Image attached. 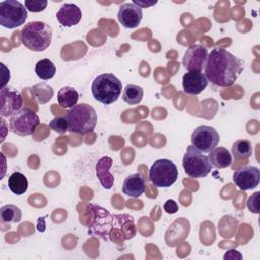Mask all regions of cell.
<instances>
[{
    "mask_svg": "<svg viewBox=\"0 0 260 260\" xmlns=\"http://www.w3.org/2000/svg\"><path fill=\"white\" fill-rule=\"evenodd\" d=\"M244 70V61L225 49H213L207 56L204 74L208 81L220 87L235 83Z\"/></svg>",
    "mask_w": 260,
    "mask_h": 260,
    "instance_id": "1",
    "label": "cell"
},
{
    "mask_svg": "<svg viewBox=\"0 0 260 260\" xmlns=\"http://www.w3.org/2000/svg\"><path fill=\"white\" fill-rule=\"evenodd\" d=\"M68 122V131L81 135L94 130L98 123V114L94 108L88 104H76L65 115Z\"/></svg>",
    "mask_w": 260,
    "mask_h": 260,
    "instance_id": "2",
    "label": "cell"
},
{
    "mask_svg": "<svg viewBox=\"0 0 260 260\" xmlns=\"http://www.w3.org/2000/svg\"><path fill=\"white\" fill-rule=\"evenodd\" d=\"M52 27L43 21H31L21 29V43L30 51L43 52L52 42Z\"/></svg>",
    "mask_w": 260,
    "mask_h": 260,
    "instance_id": "3",
    "label": "cell"
},
{
    "mask_svg": "<svg viewBox=\"0 0 260 260\" xmlns=\"http://www.w3.org/2000/svg\"><path fill=\"white\" fill-rule=\"evenodd\" d=\"M121 92L122 82L113 73H102L92 81L91 93L98 102L104 105L116 102Z\"/></svg>",
    "mask_w": 260,
    "mask_h": 260,
    "instance_id": "4",
    "label": "cell"
},
{
    "mask_svg": "<svg viewBox=\"0 0 260 260\" xmlns=\"http://www.w3.org/2000/svg\"><path fill=\"white\" fill-rule=\"evenodd\" d=\"M182 166L185 173L191 178L206 177L213 168L208 156L203 154L192 144L187 147V150L183 156Z\"/></svg>",
    "mask_w": 260,
    "mask_h": 260,
    "instance_id": "5",
    "label": "cell"
},
{
    "mask_svg": "<svg viewBox=\"0 0 260 260\" xmlns=\"http://www.w3.org/2000/svg\"><path fill=\"white\" fill-rule=\"evenodd\" d=\"M148 177L154 187L169 188L178 179V169L170 159H157L150 167Z\"/></svg>",
    "mask_w": 260,
    "mask_h": 260,
    "instance_id": "6",
    "label": "cell"
},
{
    "mask_svg": "<svg viewBox=\"0 0 260 260\" xmlns=\"http://www.w3.org/2000/svg\"><path fill=\"white\" fill-rule=\"evenodd\" d=\"M27 18L25 5L16 0L0 2V24L5 28H15L24 24Z\"/></svg>",
    "mask_w": 260,
    "mask_h": 260,
    "instance_id": "7",
    "label": "cell"
},
{
    "mask_svg": "<svg viewBox=\"0 0 260 260\" xmlns=\"http://www.w3.org/2000/svg\"><path fill=\"white\" fill-rule=\"evenodd\" d=\"M40 125L39 116L29 108H22L9 119V130L19 136L31 135Z\"/></svg>",
    "mask_w": 260,
    "mask_h": 260,
    "instance_id": "8",
    "label": "cell"
},
{
    "mask_svg": "<svg viewBox=\"0 0 260 260\" xmlns=\"http://www.w3.org/2000/svg\"><path fill=\"white\" fill-rule=\"evenodd\" d=\"M192 145L201 152H210L219 142V134L217 131L206 125L198 126L191 135Z\"/></svg>",
    "mask_w": 260,
    "mask_h": 260,
    "instance_id": "9",
    "label": "cell"
},
{
    "mask_svg": "<svg viewBox=\"0 0 260 260\" xmlns=\"http://www.w3.org/2000/svg\"><path fill=\"white\" fill-rule=\"evenodd\" d=\"M90 207L92 208L91 211L93 213L94 222L89 226L88 233L95 235L96 237H102L104 240H109L114 216L111 215L107 209L99 205L91 204Z\"/></svg>",
    "mask_w": 260,
    "mask_h": 260,
    "instance_id": "10",
    "label": "cell"
},
{
    "mask_svg": "<svg viewBox=\"0 0 260 260\" xmlns=\"http://www.w3.org/2000/svg\"><path fill=\"white\" fill-rule=\"evenodd\" d=\"M23 100L19 91L11 87L1 88L0 91V115L2 118L11 117L22 109Z\"/></svg>",
    "mask_w": 260,
    "mask_h": 260,
    "instance_id": "11",
    "label": "cell"
},
{
    "mask_svg": "<svg viewBox=\"0 0 260 260\" xmlns=\"http://www.w3.org/2000/svg\"><path fill=\"white\" fill-rule=\"evenodd\" d=\"M233 182L242 191L254 189L260 183V170L253 166L242 167L234 172Z\"/></svg>",
    "mask_w": 260,
    "mask_h": 260,
    "instance_id": "12",
    "label": "cell"
},
{
    "mask_svg": "<svg viewBox=\"0 0 260 260\" xmlns=\"http://www.w3.org/2000/svg\"><path fill=\"white\" fill-rule=\"evenodd\" d=\"M208 56V51L200 44L191 45L183 56L182 63L188 71H202Z\"/></svg>",
    "mask_w": 260,
    "mask_h": 260,
    "instance_id": "13",
    "label": "cell"
},
{
    "mask_svg": "<svg viewBox=\"0 0 260 260\" xmlns=\"http://www.w3.org/2000/svg\"><path fill=\"white\" fill-rule=\"evenodd\" d=\"M117 16L125 28H135L141 22L142 8L134 3H124L119 7Z\"/></svg>",
    "mask_w": 260,
    "mask_h": 260,
    "instance_id": "14",
    "label": "cell"
},
{
    "mask_svg": "<svg viewBox=\"0 0 260 260\" xmlns=\"http://www.w3.org/2000/svg\"><path fill=\"white\" fill-rule=\"evenodd\" d=\"M182 85L187 94L197 95L208 85V80L202 71H188L183 75Z\"/></svg>",
    "mask_w": 260,
    "mask_h": 260,
    "instance_id": "15",
    "label": "cell"
},
{
    "mask_svg": "<svg viewBox=\"0 0 260 260\" xmlns=\"http://www.w3.org/2000/svg\"><path fill=\"white\" fill-rule=\"evenodd\" d=\"M56 17L63 26L71 27L81 20L82 13L77 5L73 3H65L58 10Z\"/></svg>",
    "mask_w": 260,
    "mask_h": 260,
    "instance_id": "16",
    "label": "cell"
},
{
    "mask_svg": "<svg viewBox=\"0 0 260 260\" xmlns=\"http://www.w3.org/2000/svg\"><path fill=\"white\" fill-rule=\"evenodd\" d=\"M146 188V183L144 178L139 174H131L129 175L123 182L122 191L125 195L133 198H138L141 196Z\"/></svg>",
    "mask_w": 260,
    "mask_h": 260,
    "instance_id": "17",
    "label": "cell"
},
{
    "mask_svg": "<svg viewBox=\"0 0 260 260\" xmlns=\"http://www.w3.org/2000/svg\"><path fill=\"white\" fill-rule=\"evenodd\" d=\"M113 164V159L110 156H103L96 162V176L105 189H111L114 184V177L110 173V168Z\"/></svg>",
    "mask_w": 260,
    "mask_h": 260,
    "instance_id": "18",
    "label": "cell"
},
{
    "mask_svg": "<svg viewBox=\"0 0 260 260\" xmlns=\"http://www.w3.org/2000/svg\"><path fill=\"white\" fill-rule=\"evenodd\" d=\"M208 158L212 165L217 169H223L230 167L233 162L232 154L224 147H215L208 152Z\"/></svg>",
    "mask_w": 260,
    "mask_h": 260,
    "instance_id": "19",
    "label": "cell"
},
{
    "mask_svg": "<svg viewBox=\"0 0 260 260\" xmlns=\"http://www.w3.org/2000/svg\"><path fill=\"white\" fill-rule=\"evenodd\" d=\"M112 228H123L122 233L125 235V240L133 238L136 233L133 217L128 214L114 215L113 221H112Z\"/></svg>",
    "mask_w": 260,
    "mask_h": 260,
    "instance_id": "20",
    "label": "cell"
},
{
    "mask_svg": "<svg viewBox=\"0 0 260 260\" xmlns=\"http://www.w3.org/2000/svg\"><path fill=\"white\" fill-rule=\"evenodd\" d=\"M31 95L38 104L43 105L48 103L53 98L54 89L46 82H40L31 87Z\"/></svg>",
    "mask_w": 260,
    "mask_h": 260,
    "instance_id": "21",
    "label": "cell"
},
{
    "mask_svg": "<svg viewBox=\"0 0 260 260\" xmlns=\"http://www.w3.org/2000/svg\"><path fill=\"white\" fill-rule=\"evenodd\" d=\"M28 187V181L26 177L19 173L14 172L8 178V188L15 195H21L26 192Z\"/></svg>",
    "mask_w": 260,
    "mask_h": 260,
    "instance_id": "22",
    "label": "cell"
},
{
    "mask_svg": "<svg viewBox=\"0 0 260 260\" xmlns=\"http://www.w3.org/2000/svg\"><path fill=\"white\" fill-rule=\"evenodd\" d=\"M78 98V92L71 86L60 88L57 94L58 104L63 108H72L77 104Z\"/></svg>",
    "mask_w": 260,
    "mask_h": 260,
    "instance_id": "23",
    "label": "cell"
},
{
    "mask_svg": "<svg viewBox=\"0 0 260 260\" xmlns=\"http://www.w3.org/2000/svg\"><path fill=\"white\" fill-rule=\"evenodd\" d=\"M253 153L252 143L248 139H238L233 143L232 154L236 159L249 158Z\"/></svg>",
    "mask_w": 260,
    "mask_h": 260,
    "instance_id": "24",
    "label": "cell"
},
{
    "mask_svg": "<svg viewBox=\"0 0 260 260\" xmlns=\"http://www.w3.org/2000/svg\"><path fill=\"white\" fill-rule=\"evenodd\" d=\"M143 88L136 84H127L123 89L122 99L128 105H137L143 98Z\"/></svg>",
    "mask_w": 260,
    "mask_h": 260,
    "instance_id": "25",
    "label": "cell"
},
{
    "mask_svg": "<svg viewBox=\"0 0 260 260\" xmlns=\"http://www.w3.org/2000/svg\"><path fill=\"white\" fill-rule=\"evenodd\" d=\"M35 72L39 78L43 80H48L54 77L56 73V66L51 60L42 59L37 62L35 66Z\"/></svg>",
    "mask_w": 260,
    "mask_h": 260,
    "instance_id": "26",
    "label": "cell"
},
{
    "mask_svg": "<svg viewBox=\"0 0 260 260\" xmlns=\"http://www.w3.org/2000/svg\"><path fill=\"white\" fill-rule=\"evenodd\" d=\"M1 220L3 222H19L22 217V213L19 207L14 204H6L1 207Z\"/></svg>",
    "mask_w": 260,
    "mask_h": 260,
    "instance_id": "27",
    "label": "cell"
},
{
    "mask_svg": "<svg viewBox=\"0 0 260 260\" xmlns=\"http://www.w3.org/2000/svg\"><path fill=\"white\" fill-rule=\"evenodd\" d=\"M50 128L54 131H56L59 134H64L66 131H68V122L65 116H58L54 118L50 124Z\"/></svg>",
    "mask_w": 260,
    "mask_h": 260,
    "instance_id": "28",
    "label": "cell"
},
{
    "mask_svg": "<svg viewBox=\"0 0 260 260\" xmlns=\"http://www.w3.org/2000/svg\"><path fill=\"white\" fill-rule=\"evenodd\" d=\"M24 5H25L26 9L31 12H41L47 7L48 1H46V0H26L24 2Z\"/></svg>",
    "mask_w": 260,
    "mask_h": 260,
    "instance_id": "29",
    "label": "cell"
},
{
    "mask_svg": "<svg viewBox=\"0 0 260 260\" xmlns=\"http://www.w3.org/2000/svg\"><path fill=\"white\" fill-rule=\"evenodd\" d=\"M259 195H260V192H255L253 195H251L249 198H248V201H247V206L249 208V210L251 212H254V213H259Z\"/></svg>",
    "mask_w": 260,
    "mask_h": 260,
    "instance_id": "30",
    "label": "cell"
},
{
    "mask_svg": "<svg viewBox=\"0 0 260 260\" xmlns=\"http://www.w3.org/2000/svg\"><path fill=\"white\" fill-rule=\"evenodd\" d=\"M179 209V206H178V203L173 200V199H168L165 203H164V210L169 213V214H174L178 211Z\"/></svg>",
    "mask_w": 260,
    "mask_h": 260,
    "instance_id": "31",
    "label": "cell"
},
{
    "mask_svg": "<svg viewBox=\"0 0 260 260\" xmlns=\"http://www.w3.org/2000/svg\"><path fill=\"white\" fill-rule=\"evenodd\" d=\"M224 259H232V260H235V259H242V255L240 252L236 251V250H229L228 253L223 256Z\"/></svg>",
    "mask_w": 260,
    "mask_h": 260,
    "instance_id": "32",
    "label": "cell"
},
{
    "mask_svg": "<svg viewBox=\"0 0 260 260\" xmlns=\"http://www.w3.org/2000/svg\"><path fill=\"white\" fill-rule=\"evenodd\" d=\"M132 3L136 4L137 6H139V7H141V8H144V7H148V6H151V5L156 4L157 1L154 0V1H150V2H143V1H141V0H133Z\"/></svg>",
    "mask_w": 260,
    "mask_h": 260,
    "instance_id": "33",
    "label": "cell"
},
{
    "mask_svg": "<svg viewBox=\"0 0 260 260\" xmlns=\"http://www.w3.org/2000/svg\"><path fill=\"white\" fill-rule=\"evenodd\" d=\"M37 228L39 232H44L46 224H45V217H39L38 219V223H37Z\"/></svg>",
    "mask_w": 260,
    "mask_h": 260,
    "instance_id": "34",
    "label": "cell"
}]
</instances>
